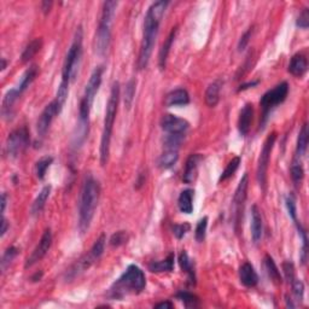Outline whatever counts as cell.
Segmentation results:
<instances>
[{
	"instance_id": "obj_1",
	"label": "cell",
	"mask_w": 309,
	"mask_h": 309,
	"mask_svg": "<svg viewBox=\"0 0 309 309\" xmlns=\"http://www.w3.org/2000/svg\"><path fill=\"white\" fill-rule=\"evenodd\" d=\"M169 3L160 0L156 2L149 8L144 20V33H143V40L140 44V51L138 57V68L140 70L145 69L149 64L150 57H151L152 50H154L156 38L158 35L160 23L163 18L165 9Z\"/></svg>"
},
{
	"instance_id": "obj_2",
	"label": "cell",
	"mask_w": 309,
	"mask_h": 309,
	"mask_svg": "<svg viewBox=\"0 0 309 309\" xmlns=\"http://www.w3.org/2000/svg\"><path fill=\"white\" fill-rule=\"evenodd\" d=\"M103 66H97L91 74L90 80L86 85L84 95L80 101L79 108V126L78 133L74 135V144L81 145L88 134V120H90V113L93 105L95 94L99 91L101 85V78H103Z\"/></svg>"
},
{
	"instance_id": "obj_3",
	"label": "cell",
	"mask_w": 309,
	"mask_h": 309,
	"mask_svg": "<svg viewBox=\"0 0 309 309\" xmlns=\"http://www.w3.org/2000/svg\"><path fill=\"white\" fill-rule=\"evenodd\" d=\"M99 193L100 189L98 181L91 175L86 177L81 189L80 205H79V228L82 234L90 228L95 209L98 207Z\"/></svg>"
},
{
	"instance_id": "obj_4",
	"label": "cell",
	"mask_w": 309,
	"mask_h": 309,
	"mask_svg": "<svg viewBox=\"0 0 309 309\" xmlns=\"http://www.w3.org/2000/svg\"><path fill=\"white\" fill-rule=\"evenodd\" d=\"M146 286L144 272L135 264H130L122 276L111 285L109 296L114 299H122L128 295H138Z\"/></svg>"
},
{
	"instance_id": "obj_5",
	"label": "cell",
	"mask_w": 309,
	"mask_h": 309,
	"mask_svg": "<svg viewBox=\"0 0 309 309\" xmlns=\"http://www.w3.org/2000/svg\"><path fill=\"white\" fill-rule=\"evenodd\" d=\"M119 101H120V84L116 81L113 84V87H111L110 91V97L107 104V111H105L103 133H101L100 164L103 165V167L108 163V160H109L111 135H113L114 122L115 119H116Z\"/></svg>"
},
{
	"instance_id": "obj_6",
	"label": "cell",
	"mask_w": 309,
	"mask_h": 309,
	"mask_svg": "<svg viewBox=\"0 0 309 309\" xmlns=\"http://www.w3.org/2000/svg\"><path fill=\"white\" fill-rule=\"evenodd\" d=\"M117 8V2H105L101 9V16L95 34V50L98 55H104L109 49L111 39V24Z\"/></svg>"
},
{
	"instance_id": "obj_7",
	"label": "cell",
	"mask_w": 309,
	"mask_h": 309,
	"mask_svg": "<svg viewBox=\"0 0 309 309\" xmlns=\"http://www.w3.org/2000/svg\"><path fill=\"white\" fill-rule=\"evenodd\" d=\"M82 57V28L79 27L75 33L74 41L66 53L62 68V82L69 84L75 80Z\"/></svg>"
},
{
	"instance_id": "obj_8",
	"label": "cell",
	"mask_w": 309,
	"mask_h": 309,
	"mask_svg": "<svg viewBox=\"0 0 309 309\" xmlns=\"http://www.w3.org/2000/svg\"><path fill=\"white\" fill-rule=\"evenodd\" d=\"M288 93V82H282V84L277 85L274 88H272V90L266 92V93L262 95V98H261L260 100V107L261 109H262V125H264V122H266L270 111L286 99Z\"/></svg>"
},
{
	"instance_id": "obj_9",
	"label": "cell",
	"mask_w": 309,
	"mask_h": 309,
	"mask_svg": "<svg viewBox=\"0 0 309 309\" xmlns=\"http://www.w3.org/2000/svg\"><path fill=\"white\" fill-rule=\"evenodd\" d=\"M30 136L27 127H21L9 134L5 144V154L9 158L18 157L29 146Z\"/></svg>"
},
{
	"instance_id": "obj_10",
	"label": "cell",
	"mask_w": 309,
	"mask_h": 309,
	"mask_svg": "<svg viewBox=\"0 0 309 309\" xmlns=\"http://www.w3.org/2000/svg\"><path fill=\"white\" fill-rule=\"evenodd\" d=\"M248 186H249V175L245 173L241 179L239 184H238L233 197V202H232V205H233V225L237 233L239 232L241 226L243 224L242 221H243L245 200H247L248 197Z\"/></svg>"
},
{
	"instance_id": "obj_11",
	"label": "cell",
	"mask_w": 309,
	"mask_h": 309,
	"mask_svg": "<svg viewBox=\"0 0 309 309\" xmlns=\"http://www.w3.org/2000/svg\"><path fill=\"white\" fill-rule=\"evenodd\" d=\"M276 139H277L276 132L270 133V134L267 136V139L264 140L262 151H261V154H260L259 164H257V181H259L261 189H262L263 191L266 190L267 170H268L270 154H272V150H273V146H274Z\"/></svg>"
},
{
	"instance_id": "obj_12",
	"label": "cell",
	"mask_w": 309,
	"mask_h": 309,
	"mask_svg": "<svg viewBox=\"0 0 309 309\" xmlns=\"http://www.w3.org/2000/svg\"><path fill=\"white\" fill-rule=\"evenodd\" d=\"M63 108L60 107L58 104V101L56 99L52 100L49 105H46L45 109L43 110V113L39 116V120H38L37 123V130H38V134L39 136H45L47 130H49L51 123H52V121L55 120V117L57 115L60 114V111H62Z\"/></svg>"
},
{
	"instance_id": "obj_13",
	"label": "cell",
	"mask_w": 309,
	"mask_h": 309,
	"mask_svg": "<svg viewBox=\"0 0 309 309\" xmlns=\"http://www.w3.org/2000/svg\"><path fill=\"white\" fill-rule=\"evenodd\" d=\"M51 245H52V232H51L50 228H46L45 232L41 235L39 243H38L35 249L33 250V253L28 257L27 261H25V268H29V267L34 266L37 262H39V261L49 253Z\"/></svg>"
},
{
	"instance_id": "obj_14",
	"label": "cell",
	"mask_w": 309,
	"mask_h": 309,
	"mask_svg": "<svg viewBox=\"0 0 309 309\" xmlns=\"http://www.w3.org/2000/svg\"><path fill=\"white\" fill-rule=\"evenodd\" d=\"M189 122H187L186 120L171 114L164 115L161 119V128L163 129L167 134L185 135L186 130L189 129Z\"/></svg>"
},
{
	"instance_id": "obj_15",
	"label": "cell",
	"mask_w": 309,
	"mask_h": 309,
	"mask_svg": "<svg viewBox=\"0 0 309 309\" xmlns=\"http://www.w3.org/2000/svg\"><path fill=\"white\" fill-rule=\"evenodd\" d=\"M203 157L199 154L190 155L187 158L186 164H185V170L183 175V180L185 184H192L196 180L197 174H198L199 163L202 162Z\"/></svg>"
},
{
	"instance_id": "obj_16",
	"label": "cell",
	"mask_w": 309,
	"mask_h": 309,
	"mask_svg": "<svg viewBox=\"0 0 309 309\" xmlns=\"http://www.w3.org/2000/svg\"><path fill=\"white\" fill-rule=\"evenodd\" d=\"M239 279L241 283L247 288H255L259 284V276L249 262H244L239 268Z\"/></svg>"
},
{
	"instance_id": "obj_17",
	"label": "cell",
	"mask_w": 309,
	"mask_h": 309,
	"mask_svg": "<svg viewBox=\"0 0 309 309\" xmlns=\"http://www.w3.org/2000/svg\"><path fill=\"white\" fill-rule=\"evenodd\" d=\"M263 231V222L262 215H261L260 209L257 205H253L251 208V238H253L254 243H259L262 238Z\"/></svg>"
},
{
	"instance_id": "obj_18",
	"label": "cell",
	"mask_w": 309,
	"mask_h": 309,
	"mask_svg": "<svg viewBox=\"0 0 309 309\" xmlns=\"http://www.w3.org/2000/svg\"><path fill=\"white\" fill-rule=\"evenodd\" d=\"M190 103V95L189 92L184 88H178V90H174L169 92L165 97L164 104L165 107L170 108V107H185Z\"/></svg>"
},
{
	"instance_id": "obj_19",
	"label": "cell",
	"mask_w": 309,
	"mask_h": 309,
	"mask_svg": "<svg viewBox=\"0 0 309 309\" xmlns=\"http://www.w3.org/2000/svg\"><path fill=\"white\" fill-rule=\"evenodd\" d=\"M21 92L17 90V87L11 88L10 91L6 92L4 95V99H3V107H2V113L3 116L6 120H10L14 115V105L17 101L18 97H21Z\"/></svg>"
},
{
	"instance_id": "obj_20",
	"label": "cell",
	"mask_w": 309,
	"mask_h": 309,
	"mask_svg": "<svg viewBox=\"0 0 309 309\" xmlns=\"http://www.w3.org/2000/svg\"><path fill=\"white\" fill-rule=\"evenodd\" d=\"M254 117V107L253 104H245L243 109L241 110L239 119H238V130L242 135H247L250 130L251 122Z\"/></svg>"
},
{
	"instance_id": "obj_21",
	"label": "cell",
	"mask_w": 309,
	"mask_h": 309,
	"mask_svg": "<svg viewBox=\"0 0 309 309\" xmlns=\"http://www.w3.org/2000/svg\"><path fill=\"white\" fill-rule=\"evenodd\" d=\"M308 70V60L303 53H297L292 57L289 64V73L296 78H302Z\"/></svg>"
},
{
	"instance_id": "obj_22",
	"label": "cell",
	"mask_w": 309,
	"mask_h": 309,
	"mask_svg": "<svg viewBox=\"0 0 309 309\" xmlns=\"http://www.w3.org/2000/svg\"><path fill=\"white\" fill-rule=\"evenodd\" d=\"M221 87H222V81L220 80V79L213 81L212 84L208 86V88H207L205 91L204 99H205V104L208 105L209 108H214L218 105L220 100V92H221Z\"/></svg>"
},
{
	"instance_id": "obj_23",
	"label": "cell",
	"mask_w": 309,
	"mask_h": 309,
	"mask_svg": "<svg viewBox=\"0 0 309 309\" xmlns=\"http://www.w3.org/2000/svg\"><path fill=\"white\" fill-rule=\"evenodd\" d=\"M178 158H179V152L178 149L173 148H165V150L162 152V155L158 158V167L161 169H169L170 167L177 163Z\"/></svg>"
},
{
	"instance_id": "obj_24",
	"label": "cell",
	"mask_w": 309,
	"mask_h": 309,
	"mask_svg": "<svg viewBox=\"0 0 309 309\" xmlns=\"http://www.w3.org/2000/svg\"><path fill=\"white\" fill-rule=\"evenodd\" d=\"M175 35H177V27L171 29L169 37L167 38V40L164 41V44L162 45V49L160 50V56H158V64H160L161 70L165 69V64H167V58H168V55H169V52H170V47H171V45H173Z\"/></svg>"
},
{
	"instance_id": "obj_25",
	"label": "cell",
	"mask_w": 309,
	"mask_h": 309,
	"mask_svg": "<svg viewBox=\"0 0 309 309\" xmlns=\"http://www.w3.org/2000/svg\"><path fill=\"white\" fill-rule=\"evenodd\" d=\"M51 193V186H45L43 190L40 191V193L35 198L33 205H31V214L33 215H40L43 213L44 208H45L47 199H49Z\"/></svg>"
},
{
	"instance_id": "obj_26",
	"label": "cell",
	"mask_w": 309,
	"mask_h": 309,
	"mask_svg": "<svg viewBox=\"0 0 309 309\" xmlns=\"http://www.w3.org/2000/svg\"><path fill=\"white\" fill-rule=\"evenodd\" d=\"M264 268H266L267 274H268L269 279L272 280L273 284H276V285L282 284L283 283L282 274H280L274 260H273L269 255H266V256H264Z\"/></svg>"
},
{
	"instance_id": "obj_27",
	"label": "cell",
	"mask_w": 309,
	"mask_h": 309,
	"mask_svg": "<svg viewBox=\"0 0 309 309\" xmlns=\"http://www.w3.org/2000/svg\"><path fill=\"white\" fill-rule=\"evenodd\" d=\"M193 190H184L183 192L180 193L179 199H178V205H179V209L181 213L184 214H191L193 210Z\"/></svg>"
},
{
	"instance_id": "obj_28",
	"label": "cell",
	"mask_w": 309,
	"mask_h": 309,
	"mask_svg": "<svg viewBox=\"0 0 309 309\" xmlns=\"http://www.w3.org/2000/svg\"><path fill=\"white\" fill-rule=\"evenodd\" d=\"M174 268V255L170 254L165 260L154 261L149 264V270L152 273L171 272Z\"/></svg>"
},
{
	"instance_id": "obj_29",
	"label": "cell",
	"mask_w": 309,
	"mask_h": 309,
	"mask_svg": "<svg viewBox=\"0 0 309 309\" xmlns=\"http://www.w3.org/2000/svg\"><path fill=\"white\" fill-rule=\"evenodd\" d=\"M179 264L181 267V269L186 273L187 277H189V280L191 284L195 285L196 283V273H195V266H193L192 260L190 259L189 255H187L186 251H183L179 256Z\"/></svg>"
},
{
	"instance_id": "obj_30",
	"label": "cell",
	"mask_w": 309,
	"mask_h": 309,
	"mask_svg": "<svg viewBox=\"0 0 309 309\" xmlns=\"http://www.w3.org/2000/svg\"><path fill=\"white\" fill-rule=\"evenodd\" d=\"M307 146H308V126H307V123H304L298 133L295 157L301 160V158L304 156L305 151H307Z\"/></svg>"
},
{
	"instance_id": "obj_31",
	"label": "cell",
	"mask_w": 309,
	"mask_h": 309,
	"mask_svg": "<svg viewBox=\"0 0 309 309\" xmlns=\"http://www.w3.org/2000/svg\"><path fill=\"white\" fill-rule=\"evenodd\" d=\"M41 47H43V40H41V38H37V39L30 41V43L27 45V47L24 49L23 53H22L21 56L22 62L23 63L29 62V60L41 50Z\"/></svg>"
},
{
	"instance_id": "obj_32",
	"label": "cell",
	"mask_w": 309,
	"mask_h": 309,
	"mask_svg": "<svg viewBox=\"0 0 309 309\" xmlns=\"http://www.w3.org/2000/svg\"><path fill=\"white\" fill-rule=\"evenodd\" d=\"M38 73H39V69H38L37 65H31L29 69L27 70V72L24 73L23 75H22L20 82H18L17 86V90L21 92V93H23V92L27 90L28 87H29L31 82L34 81V79L37 78Z\"/></svg>"
},
{
	"instance_id": "obj_33",
	"label": "cell",
	"mask_w": 309,
	"mask_h": 309,
	"mask_svg": "<svg viewBox=\"0 0 309 309\" xmlns=\"http://www.w3.org/2000/svg\"><path fill=\"white\" fill-rule=\"evenodd\" d=\"M53 158L51 156H45V157H41L39 161L37 162L35 164V174H37V178L39 180H43L45 178L46 170L49 169L50 165L52 164Z\"/></svg>"
},
{
	"instance_id": "obj_34",
	"label": "cell",
	"mask_w": 309,
	"mask_h": 309,
	"mask_svg": "<svg viewBox=\"0 0 309 309\" xmlns=\"http://www.w3.org/2000/svg\"><path fill=\"white\" fill-rule=\"evenodd\" d=\"M304 177V170L303 167H302V162L299 158H294V161H292L291 164V178L292 180H294V183L296 185L301 184L302 180H303Z\"/></svg>"
},
{
	"instance_id": "obj_35",
	"label": "cell",
	"mask_w": 309,
	"mask_h": 309,
	"mask_svg": "<svg viewBox=\"0 0 309 309\" xmlns=\"http://www.w3.org/2000/svg\"><path fill=\"white\" fill-rule=\"evenodd\" d=\"M239 164H241V157L235 156V157L232 158V160L228 162L227 167L225 168L224 173H222L221 177H220V181H225V180H227L228 178H231L232 175H233L235 171H237L238 167H239Z\"/></svg>"
},
{
	"instance_id": "obj_36",
	"label": "cell",
	"mask_w": 309,
	"mask_h": 309,
	"mask_svg": "<svg viewBox=\"0 0 309 309\" xmlns=\"http://www.w3.org/2000/svg\"><path fill=\"white\" fill-rule=\"evenodd\" d=\"M177 297H178V299H180V301L183 302L186 307H189V308L198 307V298H197L195 295L191 294V292L180 291L177 294Z\"/></svg>"
},
{
	"instance_id": "obj_37",
	"label": "cell",
	"mask_w": 309,
	"mask_h": 309,
	"mask_svg": "<svg viewBox=\"0 0 309 309\" xmlns=\"http://www.w3.org/2000/svg\"><path fill=\"white\" fill-rule=\"evenodd\" d=\"M17 254H18V249L16 247H10L8 250L5 251L4 255H3V259H2V270H3V272H5L6 268L10 266V263L15 260V257L17 256Z\"/></svg>"
},
{
	"instance_id": "obj_38",
	"label": "cell",
	"mask_w": 309,
	"mask_h": 309,
	"mask_svg": "<svg viewBox=\"0 0 309 309\" xmlns=\"http://www.w3.org/2000/svg\"><path fill=\"white\" fill-rule=\"evenodd\" d=\"M207 227H208V218L204 216V218L199 220L196 227V241L198 242V243H202V242L205 239Z\"/></svg>"
},
{
	"instance_id": "obj_39",
	"label": "cell",
	"mask_w": 309,
	"mask_h": 309,
	"mask_svg": "<svg viewBox=\"0 0 309 309\" xmlns=\"http://www.w3.org/2000/svg\"><path fill=\"white\" fill-rule=\"evenodd\" d=\"M291 286H292V292H294L296 299L301 302L302 299H303V295H304V285H303V283H302L301 280H298V279L295 278L291 282Z\"/></svg>"
},
{
	"instance_id": "obj_40",
	"label": "cell",
	"mask_w": 309,
	"mask_h": 309,
	"mask_svg": "<svg viewBox=\"0 0 309 309\" xmlns=\"http://www.w3.org/2000/svg\"><path fill=\"white\" fill-rule=\"evenodd\" d=\"M127 242V233L125 231H119L116 233L113 234V237L110 238V244L113 247H120V245L125 244Z\"/></svg>"
},
{
	"instance_id": "obj_41",
	"label": "cell",
	"mask_w": 309,
	"mask_h": 309,
	"mask_svg": "<svg viewBox=\"0 0 309 309\" xmlns=\"http://www.w3.org/2000/svg\"><path fill=\"white\" fill-rule=\"evenodd\" d=\"M134 93H135V81L132 80L129 81L128 84H127V87H126V94H125V99H126V104L127 107H130V104H132V100H133V97H134Z\"/></svg>"
},
{
	"instance_id": "obj_42",
	"label": "cell",
	"mask_w": 309,
	"mask_h": 309,
	"mask_svg": "<svg viewBox=\"0 0 309 309\" xmlns=\"http://www.w3.org/2000/svg\"><path fill=\"white\" fill-rule=\"evenodd\" d=\"M296 24H297V27L301 28V29H307L308 25H309V11H308V9H303V11L299 14Z\"/></svg>"
},
{
	"instance_id": "obj_43",
	"label": "cell",
	"mask_w": 309,
	"mask_h": 309,
	"mask_svg": "<svg viewBox=\"0 0 309 309\" xmlns=\"http://www.w3.org/2000/svg\"><path fill=\"white\" fill-rule=\"evenodd\" d=\"M283 270H284V274H285L286 280H288L290 284H291L292 280L296 278L294 264H292V262H290V261H288V262H284V263H283Z\"/></svg>"
},
{
	"instance_id": "obj_44",
	"label": "cell",
	"mask_w": 309,
	"mask_h": 309,
	"mask_svg": "<svg viewBox=\"0 0 309 309\" xmlns=\"http://www.w3.org/2000/svg\"><path fill=\"white\" fill-rule=\"evenodd\" d=\"M190 225L189 224H180V225H174L173 226V233L178 239L185 237V234L190 231Z\"/></svg>"
},
{
	"instance_id": "obj_45",
	"label": "cell",
	"mask_w": 309,
	"mask_h": 309,
	"mask_svg": "<svg viewBox=\"0 0 309 309\" xmlns=\"http://www.w3.org/2000/svg\"><path fill=\"white\" fill-rule=\"evenodd\" d=\"M251 34H253V27L249 28L245 33L242 35L239 43H238V51H244L245 47L248 46V44H249L250 41V38H251Z\"/></svg>"
},
{
	"instance_id": "obj_46",
	"label": "cell",
	"mask_w": 309,
	"mask_h": 309,
	"mask_svg": "<svg viewBox=\"0 0 309 309\" xmlns=\"http://www.w3.org/2000/svg\"><path fill=\"white\" fill-rule=\"evenodd\" d=\"M286 207H288L289 210V215L291 216L292 220L296 221V203H295V198L292 196H289L288 198H286Z\"/></svg>"
},
{
	"instance_id": "obj_47",
	"label": "cell",
	"mask_w": 309,
	"mask_h": 309,
	"mask_svg": "<svg viewBox=\"0 0 309 309\" xmlns=\"http://www.w3.org/2000/svg\"><path fill=\"white\" fill-rule=\"evenodd\" d=\"M8 228H9V224H8V221H6V219L4 218V215H3L2 229H0V235H2V237H4L6 232H8Z\"/></svg>"
},
{
	"instance_id": "obj_48",
	"label": "cell",
	"mask_w": 309,
	"mask_h": 309,
	"mask_svg": "<svg viewBox=\"0 0 309 309\" xmlns=\"http://www.w3.org/2000/svg\"><path fill=\"white\" fill-rule=\"evenodd\" d=\"M156 308H158V309H170V308H173V303H171V302H161V303H157L155 305Z\"/></svg>"
},
{
	"instance_id": "obj_49",
	"label": "cell",
	"mask_w": 309,
	"mask_h": 309,
	"mask_svg": "<svg viewBox=\"0 0 309 309\" xmlns=\"http://www.w3.org/2000/svg\"><path fill=\"white\" fill-rule=\"evenodd\" d=\"M257 84H259V81H254V82H249V84L242 85L241 87H239V90H238V91H244V90H248V88L254 87V86H256Z\"/></svg>"
},
{
	"instance_id": "obj_50",
	"label": "cell",
	"mask_w": 309,
	"mask_h": 309,
	"mask_svg": "<svg viewBox=\"0 0 309 309\" xmlns=\"http://www.w3.org/2000/svg\"><path fill=\"white\" fill-rule=\"evenodd\" d=\"M6 199H8V197H6V193H3L2 195V214L4 215L5 208H6Z\"/></svg>"
},
{
	"instance_id": "obj_51",
	"label": "cell",
	"mask_w": 309,
	"mask_h": 309,
	"mask_svg": "<svg viewBox=\"0 0 309 309\" xmlns=\"http://www.w3.org/2000/svg\"><path fill=\"white\" fill-rule=\"evenodd\" d=\"M51 5H52V3H49V2H44L43 3V10H44V12H45V14H47V12L50 11V8H51Z\"/></svg>"
},
{
	"instance_id": "obj_52",
	"label": "cell",
	"mask_w": 309,
	"mask_h": 309,
	"mask_svg": "<svg viewBox=\"0 0 309 309\" xmlns=\"http://www.w3.org/2000/svg\"><path fill=\"white\" fill-rule=\"evenodd\" d=\"M6 68V60L5 58H2V70H5Z\"/></svg>"
}]
</instances>
